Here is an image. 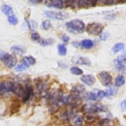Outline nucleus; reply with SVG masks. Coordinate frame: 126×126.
Masks as SVG:
<instances>
[{
	"mask_svg": "<svg viewBox=\"0 0 126 126\" xmlns=\"http://www.w3.org/2000/svg\"><path fill=\"white\" fill-rule=\"evenodd\" d=\"M6 54H7V53L5 52H0V61H3L4 58L6 56Z\"/></svg>",
	"mask_w": 126,
	"mask_h": 126,
	"instance_id": "obj_39",
	"label": "nucleus"
},
{
	"mask_svg": "<svg viewBox=\"0 0 126 126\" xmlns=\"http://www.w3.org/2000/svg\"><path fill=\"white\" fill-rule=\"evenodd\" d=\"M103 25L101 23H89L87 25V27L86 28V32H87L89 35H99L103 32Z\"/></svg>",
	"mask_w": 126,
	"mask_h": 126,
	"instance_id": "obj_3",
	"label": "nucleus"
},
{
	"mask_svg": "<svg viewBox=\"0 0 126 126\" xmlns=\"http://www.w3.org/2000/svg\"><path fill=\"white\" fill-rule=\"evenodd\" d=\"M2 61L4 63V65L7 67H9V68H13V67H15V66L16 65L17 59H16V57L14 54H7Z\"/></svg>",
	"mask_w": 126,
	"mask_h": 126,
	"instance_id": "obj_7",
	"label": "nucleus"
},
{
	"mask_svg": "<svg viewBox=\"0 0 126 126\" xmlns=\"http://www.w3.org/2000/svg\"><path fill=\"white\" fill-rule=\"evenodd\" d=\"M46 16L48 18H52V19L60 20V21H63L68 18V14L66 12H62V11H46L44 12Z\"/></svg>",
	"mask_w": 126,
	"mask_h": 126,
	"instance_id": "obj_4",
	"label": "nucleus"
},
{
	"mask_svg": "<svg viewBox=\"0 0 126 126\" xmlns=\"http://www.w3.org/2000/svg\"><path fill=\"white\" fill-rule=\"evenodd\" d=\"M73 63H75L78 65H85L90 66L91 65V61L86 57H80V56H76L73 58Z\"/></svg>",
	"mask_w": 126,
	"mask_h": 126,
	"instance_id": "obj_11",
	"label": "nucleus"
},
{
	"mask_svg": "<svg viewBox=\"0 0 126 126\" xmlns=\"http://www.w3.org/2000/svg\"><path fill=\"white\" fill-rule=\"evenodd\" d=\"M117 88L116 87H109L108 89H107L106 91V93H107V96H113L114 94H116V93H117Z\"/></svg>",
	"mask_w": 126,
	"mask_h": 126,
	"instance_id": "obj_31",
	"label": "nucleus"
},
{
	"mask_svg": "<svg viewBox=\"0 0 126 126\" xmlns=\"http://www.w3.org/2000/svg\"><path fill=\"white\" fill-rule=\"evenodd\" d=\"M31 39L34 42H39L41 40V36L40 34L37 33V32H32L31 34Z\"/></svg>",
	"mask_w": 126,
	"mask_h": 126,
	"instance_id": "obj_32",
	"label": "nucleus"
},
{
	"mask_svg": "<svg viewBox=\"0 0 126 126\" xmlns=\"http://www.w3.org/2000/svg\"><path fill=\"white\" fill-rule=\"evenodd\" d=\"M124 48V44L122 43V42H118V43H116L115 45L112 47V51H113V53L117 54V53L122 51Z\"/></svg>",
	"mask_w": 126,
	"mask_h": 126,
	"instance_id": "obj_21",
	"label": "nucleus"
},
{
	"mask_svg": "<svg viewBox=\"0 0 126 126\" xmlns=\"http://www.w3.org/2000/svg\"><path fill=\"white\" fill-rule=\"evenodd\" d=\"M32 93H33V89H32L31 86L27 85L24 87V93H23V101H27V100L30 99L32 95Z\"/></svg>",
	"mask_w": 126,
	"mask_h": 126,
	"instance_id": "obj_15",
	"label": "nucleus"
},
{
	"mask_svg": "<svg viewBox=\"0 0 126 126\" xmlns=\"http://www.w3.org/2000/svg\"><path fill=\"white\" fill-rule=\"evenodd\" d=\"M52 27V24H51V22L49 20H45L41 24V29L43 30H47Z\"/></svg>",
	"mask_w": 126,
	"mask_h": 126,
	"instance_id": "obj_26",
	"label": "nucleus"
},
{
	"mask_svg": "<svg viewBox=\"0 0 126 126\" xmlns=\"http://www.w3.org/2000/svg\"><path fill=\"white\" fill-rule=\"evenodd\" d=\"M80 80L82 81V83L84 85H86L88 86H92L94 85L96 79H95L94 76L91 75V74H85V75L81 76Z\"/></svg>",
	"mask_w": 126,
	"mask_h": 126,
	"instance_id": "obj_10",
	"label": "nucleus"
},
{
	"mask_svg": "<svg viewBox=\"0 0 126 126\" xmlns=\"http://www.w3.org/2000/svg\"><path fill=\"white\" fill-rule=\"evenodd\" d=\"M72 122L74 126H81L83 124V122H84V117L79 114L74 115L72 117Z\"/></svg>",
	"mask_w": 126,
	"mask_h": 126,
	"instance_id": "obj_16",
	"label": "nucleus"
},
{
	"mask_svg": "<svg viewBox=\"0 0 126 126\" xmlns=\"http://www.w3.org/2000/svg\"><path fill=\"white\" fill-rule=\"evenodd\" d=\"M99 125L100 126H110V119H103L102 121L99 122Z\"/></svg>",
	"mask_w": 126,
	"mask_h": 126,
	"instance_id": "obj_35",
	"label": "nucleus"
},
{
	"mask_svg": "<svg viewBox=\"0 0 126 126\" xmlns=\"http://www.w3.org/2000/svg\"><path fill=\"white\" fill-rule=\"evenodd\" d=\"M57 47H58V53L60 54V55L65 56L66 54H67V47H66L64 44H59Z\"/></svg>",
	"mask_w": 126,
	"mask_h": 126,
	"instance_id": "obj_22",
	"label": "nucleus"
},
{
	"mask_svg": "<svg viewBox=\"0 0 126 126\" xmlns=\"http://www.w3.org/2000/svg\"><path fill=\"white\" fill-rule=\"evenodd\" d=\"M98 4L97 1H89V0H79L78 2V6L79 8H90L93 7Z\"/></svg>",
	"mask_w": 126,
	"mask_h": 126,
	"instance_id": "obj_12",
	"label": "nucleus"
},
{
	"mask_svg": "<svg viewBox=\"0 0 126 126\" xmlns=\"http://www.w3.org/2000/svg\"><path fill=\"white\" fill-rule=\"evenodd\" d=\"M105 18H106V19H114V18H115V15H110V16H105Z\"/></svg>",
	"mask_w": 126,
	"mask_h": 126,
	"instance_id": "obj_42",
	"label": "nucleus"
},
{
	"mask_svg": "<svg viewBox=\"0 0 126 126\" xmlns=\"http://www.w3.org/2000/svg\"><path fill=\"white\" fill-rule=\"evenodd\" d=\"M13 93L18 97L23 96V93H24V87H23L22 85H20L19 83L15 82L14 83V87H13Z\"/></svg>",
	"mask_w": 126,
	"mask_h": 126,
	"instance_id": "obj_13",
	"label": "nucleus"
},
{
	"mask_svg": "<svg viewBox=\"0 0 126 126\" xmlns=\"http://www.w3.org/2000/svg\"><path fill=\"white\" fill-rule=\"evenodd\" d=\"M83 110L86 113L93 114L99 111H107V107L100 104H86L83 107Z\"/></svg>",
	"mask_w": 126,
	"mask_h": 126,
	"instance_id": "obj_2",
	"label": "nucleus"
},
{
	"mask_svg": "<svg viewBox=\"0 0 126 126\" xmlns=\"http://www.w3.org/2000/svg\"><path fill=\"white\" fill-rule=\"evenodd\" d=\"M67 30L74 33H82L86 30V25L80 19H74L66 23Z\"/></svg>",
	"mask_w": 126,
	"mask_h": 126,
	"instance_id": "obj_1",
	"label": "nucleus"
},
{
	"mask_svg": "<svg viewBox=\"0 0 126 126\" xmlns=\"http://www.w3.org/2000/svg\"><path fill=\"white\" fill-rule=\"evenodd\" d=\"M73 46L75 47H80V43L79 42H73Z\"/></svg>",
	"mask_w": 126,
	"mask_h": 126,
	"instance_id": "obj_41",
	"label": "nucleus"
},
{
	"mask_svg": "<svg viewBox=\"0 0 126 126\" xmlns=\"http://www.w3.org/2000/svg\"><path fill=\"white\" fill-rule=\"evenodd\" d=\"M80 47L85 49H91L94 47V42L90 39H85L80 42Z\"/></svg>",
	"mask_w": 126,
	"mask_h": 126,
	"instance_id": "obj_17",
	"label": "nucleus"
},
{
	"mask_svg": "<svg viewBox=\"0 0 126 126\" xmlns=\"http://www.w3.org/2000/svg\"><path fill=\"white\" fill-rule=\"evenodd\" d=\"M22 64L25 65L27 67L35 64V59L33 56H24L22 60Z\"/></svg>",
	"mask_w": 126,
	"mask_h": 126,
	"instance_id": "obj_14",
	"label": "nucleus"
},
{
	"mask_svg": "<svg viewBox=\"0 0 126 126\" xmlns=\"http://www.w3.org/2000/svg\"><path fill=\"white\" fill-rule=\"evenodd\" d=\"M46 5L49 8H54V9H62L64 7H67L66 2L61 1V0H52V1H47L45 3Z\"/></svg>",
	"mask_w": 126,
	"mask_h": 126,
	"instance_id": "obj_9",
	"label": "nucleus"
},
{
	"mask_svg": "<svg viewBox=\"0 0 126 126\" xmlns=\"http://www.w3.org/2000/svg\"><path fill=\"white\" fill-rule=\"evenodd\" d=\"M70 71L71 73H72L73 74H74V75H82L83 74V71L81 68H79V67H73L70 68Z\"/></svg>",
	"mask_w": 126,
	"mask_h": 126,
	"instance_id": "obj_27",
	"label": "nucleus"
},
{
	"mask_svg": "<svg viewBox=\"0 0 126 126\" xmlns=\"http://www.w3.org/2000/svg\"><path fill=\"white\" fill-rule=\"evenodd\" d=\"M61 39H62L63 42H68L69 40H70V38H69V36H67V35H64L62 37H61Z\"/></svg>",
	"mask_w": 126,
	"mask_h": 126,
	"instance_id": "obj_38",
	"label": "nucleus"
},
{
	"mask_svg": "<svg viewBox=\"0 0 126 126\" xmlns=\"http://www.w3.org/2000/svg\"><path fill=\"white\" fill-rule=\"evenodd\" d=\"M11 51L16 55H22V54H23L25 53V48L23 47H22V46L16 45V46H13L11 47Z\"/></svg>",
	"mask_w": 126,
	"mask_h": 126,
	"instance_id": "obj_18",
	"label": "nucleus"
},
{
	"mask_svg": "<svg viewBox=\"0 0 126 126\" xmlns=\"http://www.w3.org/2000/svg\"><path fill=\"white\" fill-rule=\"evenodd\" d=\"M41 45L42 46H47V45H51V44L54 43V40L53 39H42L41 40Z\"/></svg>",
	"mask_w": 126,
	"mask_h": 126,
	"instance_id": "obj_30",
	"label": "nucleus"
},
{
	"mask_svg": "<svg viewBox=\"0 0 126 126\" xmlns=\"http://www.w3.org/2000/svg\"><path fill=\"white\" fill-rule=\"evenodd\" d=\"M108 36H109L108 32H105V33L101 34V37H100V39H101V40H103V41H105V40H106V39L108 38Z\"/></svg>",
	"mask_w": 126,
	"mask_h": 126,
	"instance_id": "obj_36",
	"label": "nucleus"
},
{
	"mask_svg": "<svg viewBox=\"0 0 126 126\" xmlns=\"http://www.w3.org/2000/svg\"><path fill=\"white\" fill-rule=\"evenodd\" d=\"M85 90H86V89H85L84 86H82V85H77V86H74V87L73 88V93L79 95L80 93H84Z\"/></svg>",
	"mask_w": 126,
	"mask_h": 126,
	"instance_id": "obj_25",
	"label": "nucleus"
},
{
	"mask_svg": "<svg viewBox=\"0 0 126 126\" xmlns=\"http://www.w3.org/2000/svg\"><path fill=\"white\" fill-rule=\"evenodd\" d=\"M26 68H27L26 66L21 63V64H19V65H17L15 67V71H16V72H23V71H24Z\"/></svg>",
	"mask_w": 126,
	"mask_h": 126,
	"instance_id": "obj_34",
	"label": "nucleus"
},
{
	"mask_svg": "<svg viewBox=\"0 0 126 126\" xmlns=\"http://www.w3.org/2000/svg\"><path fill=\"white\" fill-rule=\"evenodd\" d=\"M96 95L98 96V98H105V97L107 96V93H106V92H105V91L98 90V91H97Z\"/></svg>",
	"mask_w": 126,
	"mask_h": 126,
	"instance_id": "obj_33",
	"label": "nucleus"
},
{
	"mask_svg": "<svg viewBox=\"0 0 126 126\" xmlns=\"http://www.w3.org/2000/svg\"><path fill=\"white\" fill-rule=\"evenodd\" d=\"M125 84V78L122 74H119L117 76V78L115 79V86L116 87H120V86H124Z\"/></svg>",
	"mask_w": 126,
	"mask_h": 126,
	"instance_id": "obj_20",
	"label": "nucleus"
},
{
	"mask_svg": "<svg viewBox=\"0 0 126 126\" xmlns=\"http://www.w3.org/2000/svg\"><path fill=\"white\" fill-rule=\"evenodd\" d=\"M1 11H3L4 15H6L7 16H12L13 15V9L12 7H11L8 4H4V5L1 6Z\"/></svg>",
	"mask_w": 126,
	"mask_h": 126,
	"instance_id": "obj_19",
	"label": "nucleus"
},
{
	"mask_svg": "<svg viewBox=\"0 0 126 126\" xmlns=\"http://www.w3.org/2000/svg\"><path fill=\"white\" fill-rule=\"evenodd\" d=\"M85 120H86V122L87 123V124H93V123H94L95 121H96L97 117H95V116H93V114H89V113H86V115H85Z\"/></svg>",
	"mask_w": 126,
	"mask_h": 126,
	"instance_id": "obj_24",
	"label": "nucleus"
},
{
	"mask_svg": "<svg viewBox=\"0 0 126 126\" xmlns=\"http://www.w3.org/2000/svg\"><path fill=\"white\" fill-rule=\"evenodd\" d=\"M121 109H122V110H124V111H126V99L125 100H123L122 102H121Z\"/></svg>",
	"mask_w": 126,
	"mask_h": 126,
	"instance_id": "obj_37",
	"label": "nucleus"
},
{
	"mask_svg": "<svg viewBox=\"0 0 126 126\" xmlns=\"http://www.w3.org/2000/svg\"><path fill=\"white\" fill-rule=\"evenodd\" d=\"M98 78L102 83V85L105 86H110L112 83V76L110 73L106 72V71H103L100 72L98 74Z\"/></svg>",
	"mask_w": 126,
	"mask_h": 126,
	"instance_id": "obj_5",
	"label": "nucleus"
},
{
	"mask_svg": "<svg viewBox=\"0 0 126 126\" xmlns=\"http://www.w3.org/2000/svg\"><path fill=\"white\" fill-rule=\"evenodd\" d=\"M14 87V82L11 81H3L0 82V93L4 94V93H9L13 92Z\"/></svg>",
	"mask_w": 126,
	"mask_h": 126,
	"instance_id": "obj_6",
	"label": "nucleus"
},
{
	"mask_svg": "<svg viewBox=\"0 0 126 126\" xmlns=\"http://www.w3.org/2000/svg\"><path fill=\"white\" fill-rule=\"evenodd\" d=\"M8 22L12 25H16L18 23V19L15 15L8 16Z\"/></svg>",
	"mask_w": 126,
	"mask_h": 126,
	"instance_id": "obj_28",
	"label": "nucleus"
},
{
	"mask_svg": "<svg viewBox=\"0 0 126 126\" xmlns=\"http://www.w3.org/2000/svg\"><path fill=\"white\" fill-rule=\"evenodd\" d=\"M119 58H120V59H123V60H126V50L121 54V56Z\"/></svg>",
	"mask_w": 126,
	"mask_h": 126,
	"instance_id": "obj_40",
	"label": "nucleus"
},
{
	"mask_svg": "<svg viewBox=\"0 0 126 126\" xmlns=\"http://www.w3.org/2000/svg\"><path fill=\"white\" fill-rule=\"evenodd\" d=\"M114 67L119 73L125 74L126 73V60L117 58L114 60Z\"/></svg>",
	"mask_w": 126,
	"mask_h": 126,
	"instance_id": "obj_8",
	"label": "nucleus"
},
{
	"mask_svg": "<svg viewBox=\"0 0 126 126\" xmlns=\"http://www.w3.org/2000/svg\"><path fill=\"white\" fill-rule=\"evenodd\" d=\"M85 97H86V99L90 100V101H96V100L98 99V96L96 95V93H91V92H89V93H86V94H85Z\"/></svg>",
	"mask_w": 126,
	"mask_h": 126,
	"instance_id": "obj_23",
	"label": "nucleus"
},
{
	"mask_svg": "<svg viewBox=\"0 0 126 126\" xmlns=\"http://www.w3.org/2000/svg\"><path fill=\"white\" fill-rule=\"evenodd\" d=\"M27 23H28V27L30 30H35L37 28V23L34 20H30V21H27Z\"/></svg>",
	"mask_w": 126,
	"mask_h": 126,
	"instance_id": "obj_29",
	"label": "nucleus"
}]
</instances>
